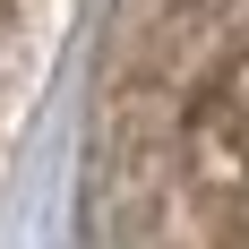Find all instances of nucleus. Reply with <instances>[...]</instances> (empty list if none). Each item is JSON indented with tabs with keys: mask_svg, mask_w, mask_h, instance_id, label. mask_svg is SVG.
I'll use <instances>...</instances> for the list:
<instances>
[{
	"mask_svg": "<svg viewBox=\"0 0 249 249\" xmlns=\"http://www.w3.org/2000/svg\"><path fill=\"white\" fill-rule=\"evenodd\" d=\"M60 112V249H249V0H86Z\"/></svg>",
	"mask_w": 249,
	"mask_h": 249,
	"instance_id": "f257e3e1",
	"label": "nucleus"
},
{
	"mask_svg": "<svg viewBox=\"0 0 249 249\" xmlns=\"http://www.w3.org/2000/svg\"><path fill=\"white\" fill-rule=\"evenodd\" d=\"M77 26H86V0H0V224L18 206V180L52 112L69 103Z\"/></svg>",
	"mask_w": 249,
	"mask_h": 249,
	"instance_id": "f03ea898",
	"label": "nucleus"
}]
</instances>
